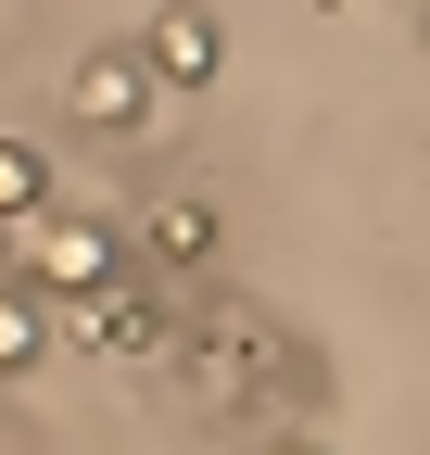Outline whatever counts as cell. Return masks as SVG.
I'll use <instances>...</instances> for the list:
<instances>
[{"label":"cell","instance_id":"cell-1","mask_svg":"<svg viewBox=\"0 0 430 455\" xmlns=\"http://www.w3.org/2000/svg\"><path fill=\"white\" fill-rule=\"evenodd\" d=\"M0 241L26 253V278H51V291H76V304H101L115 266H127V241L101 215H26V228H0Z\"/></svg>","mask_w":430,"mask_h":455},{"label":"cell","instance_id":"cell-2","mask_svg":"<svg viewBox=\"0 0 430 455\" xmlns=\"http://www.w3.org/2000/svg\"><path fill=\"white\" fill-rule=\"evenodd\" d=\"M178 367H190L203 405H253L266 367H279V341H266V316H215V329H190V341H178Z\"/></svg>","mask_w":430,"mask_h":455},{"label":"cell","instance_id":"cell-3","mask_svg":"<svg viewBox=\"0 0 430 455\" xmlns=\"http://www.w3.org/2000/svg\"><path fill=\"white\" fill-rule=\"evenodd\" d=\"M64 101H76V127H101V140H139V127H152V76H139V51H89V64L64 76Z\"/></svg>","mask_w":430,"mask_h":455},{"label":"cell","instance_id":"cell-4","mask_svg":"<svg viewBox=\"0 0 430 455\" xmlns=\"http://www.w3.org/2000/svg\"><path fill=\"white\" fill-rule=\"evenodd\" d=\"M76 341H89V355H115V367H152V355H178V316L115 278L101 304H76Z\"/></svg>","mask_w":430,"mask_h":455},{"label":"cell","instance_id":"cell-5","mask_svg":"<svg viewBox=\"0 0 430 455\" xmlns=\"http://www.w3.org/2000/svg\"><path fill=\"white\" fill-rule=\"evenodd\" d=\"M215 51H228V38H215V13H152V26H139V76L203 89V76H215Z\"/></svg>","mask_w":430,"mask_h":455},{"label":"cell","instance_id":"cell-6","mask_svg":"<svg viewBox=\"0 0 430 455\" xmlns=\"http://www.w3.org/2000/svg\"><path fill=\"white\" fill-rule=\"evenodd\" d=\"M139 228H152V253H165V266H203V253H215V203H203V190H165Z\"/></svg>","mask_w":430,"mask_h":455},{"label":"cell","instance_id":"cell-7","mask_svg":"<svg viewBox=\"0 0 430 455\" xmlns=\"http://www.w3.org/2000/svg\"><path fill=\"white\" fill-rule=\"evenodd\" d=\"M26 215H38V152L0 140V228H26Z\"/></svg>","mask_w":430,"mask_h":455},{"label":"cell","instance_id":"cell-8","mask_svg":"<svg viewBox=\"0 0 430 455\" xmlns=\"http://www.w3.org/2000/svg\"><path fill=\"white\" fill-rule=\"evenodd\" d=\"M51 341V316H38V291H0V367H26Z\"/></svg>","mask_w":430,"mask_h":455},{"label":"cell","instance_id":"cell-9","mask_svg":"<svg viewBox=\"0 0 430 455\" xmlns=\"http://www.w3.org/2000/svg\"><path fill=\"white\" fill-rule=\"evenodd\" d=\"M266 455H330V443H304V430H291V443H266Z\"/></svg>","mask_w":430,"mask_h":455},{"label":"cell","instance_id":"cell-10","mask_svg":"<svg viewBox=\"0 0 430 455\" xmlns=\"http://www.w3.org/2000/svg\"><path fill=\"white\" fill-rule=\"evenodd\" d=\"M418 38H430V13H418Z\"/></svg>","mask_w":430,"mask_h":455}]
</instances>
